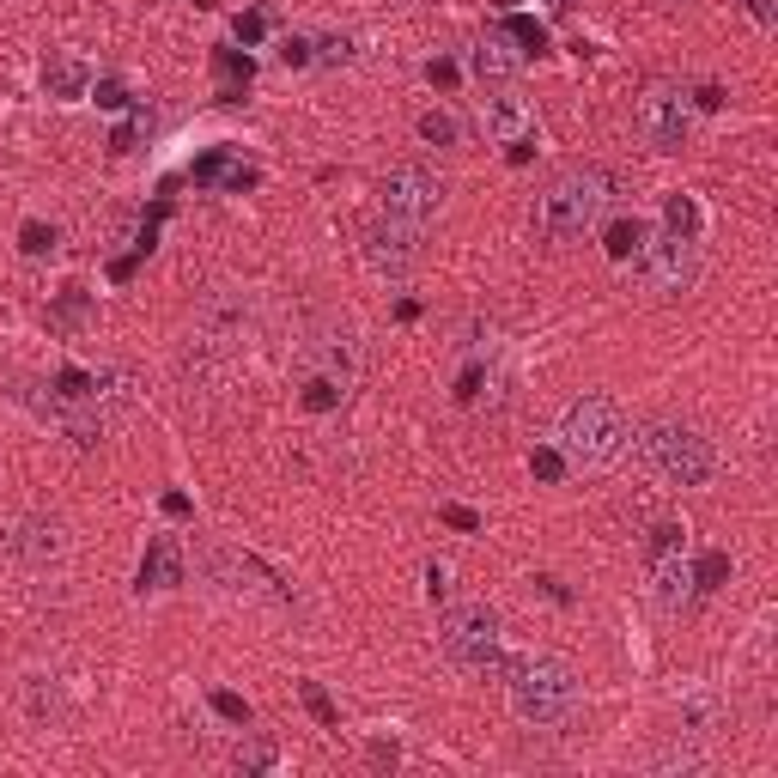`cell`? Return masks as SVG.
<instances>
[{
    "label": "cell",
    "mask_w": 778,
    "mask_h": 778,
    "mask_svg": "<svg viewBox=\"0 0 778 778\" xmlns=\"http://www.w3.org/2000/svg\"><path fill=\"white\" fill-rule=\"evenodd\" d=\"M86 98H92L98 110H128V104H134V98H128V86L116 80V73H104V80H92V92H86Z\"/></svg>",
    "instance_id": "obj_34"
},
{
    "label": "cell",
    "mask_w": 778,
    "mask_h": 778,
    "mask_svg": "<svg viewBox=\"0 0 778 778\" xmlns=\"http://www.w3.org/2000/svg\"><path fill=\"white\" fill-rule=\"evenodd\" d=\"M310 55H317L323 67H341V61H353V37H347V31H329V37H310Z\"/></svg>",
    "instance_id": "obj_32"
},
{
    "label": "cell",
    "mask_w": 778,
    "mask_h": 778,
    "mask_svg": "<svg viewBox=\"0 0 778 778\" xmlns=\"http://www.w3.org/2000/svg\"><path fill=\"white\" fill-rule=\"evenodd\" d=\"M645 572H651V602L663 614H687L699 596H693V560H687V541L675 523H651L645 535Z\"/></svg>",
    "instance_id": "obj_8"
},
{
    "label": "cell",
    "mask_w": 778,
    "mask_h": 778,
    "mask_svg": "<svg viewBox=\"0 0 778 778\" xmlns=\"http://www.w3.org/2000/svg\"><path fill=\"white\" fill-rule=\"evenodd\" d=\"M633 128H639L645 146H657V152H681L687 134H693V98H687V86H675V80H651V86L639 92V104H633Z\"/></svg>",
    "instance_id": "obj_10"
},
{
    "label": "cell",
    "mask_w": 778,
    "mask_h": 778,
    "mask_svg": "<svg viewBox=\"0 0 778 778\" xmlns=\"http://www.w3.org/2000/svg\"><path fill=\"white\" fill-rule=\"evenodd\" d=\"M298 699H304V712L317 718L323 730H341V712H335V699L323 693V681H298Z\"/></svg>",
    "instance_id": "obj_27"
},
{
    "label": "cell",
    "mask_w": 778,
    "mask_h": 778,
    "mask_svg": "<svg viewBox=\"0 0 778 778\" xmlns=\"http://www.w3.org/2000/svg\"><path fill=\"white\" fill-rule=\"evenodd\" d=\"M438 651L469 669V675H505V651H499V614L487 602H450L438 614Z\"/></svg>",
    "instance_id": "obj_5"
},
{
    "label": "cell",
    "mask_w": 778,
    "mask_h": 778,
    "mask_svg": "<svg viewBox=\"0 0 778 778\" xmlns=\"http://www.w3.org/2000/svg\"><path fill=\"white\" fill-rule=\"evenodd\" d=\"M438 517H444L456 535H481V511H469V505H438Z\"/></svg>",
    "instance_id": "obj_38"
},
{
    "label": "cell",
    "mask_w": 778,
    "mask_h": 778,
    "mask_svg": "<svg viewBox=\"0 0 778 778\" xmlns=\"http://www.w3.org/2000/svg\"><path fill=\"white\" fill-rule=\"evenodd\" d=\"M620 177L608 165H566L560 177H548V189L529 207V231L541 244H578L584 231L602 225V213L614 207Z\"/></svg>",
    "instance_id": "obj_1"
},
{
    "label": "cell",
    "mask_w": 778,
    "mask_h": 778,
    "mask_svg": "<svg viewBox=\"0 0 778 778\" xmlns=\"http://www.w3.org/2000/svg\"><path fill=\"white\" fill-rule=\"evenodd\" d=\"M511 43H517V55H548V25L541 19H523V13H505V25H499Z\"/></svg>",
    "instance_id": "obj_24"
},
{
    "label": "cell",
    "mask_w": 778,
    "mask_h": 778,
    "mask_svg": "<svg viewBox=\"0 0 778 778\" xmlns=\"http://www.w3.org/2000/svg\"><path fill=\"white\" fill-rule=\"evenodd\" d=\"M213 73H219V104H244L256 61H250V49H213Z\"/></svg>",
    "instance_id": "obj_19"
},
{
    "label": "cell",
    "mask_w": 778,
    "mask_h": 778,
    "mask_svg": "<svg viewBox=\"0 0 778 778\" xmlns=\"http://www.w3.org/2000/svg\"><path fill=\"white\" fill-rule=\"evenodd\" d=\"M377 201H383L389 219L426 225V219H438V207H444V171H438L432 159H402V165H389V171H383Z\"/></svg>",
    "instance_id": "obj_9"
},
{
    "label": "cell",
    "mask_w": 778,
    "mask_h": 778,
    "mask_svg": "<svg viewBox=\"0 0 778 778\" xmlns=\"http://www.w3.org/2000/svg\"><path fill=\"white\" fill-rule=\"evenodd\" d=\"M663 231H675V238H699V231H706V219H699V201L675 189V195L663 201Z\"/></svg>",
    "instance_id": "obj_22"
},
{
    "label": "cell",
    "mask_w": 778,
    "mask_h": 778,
    "mask_svg": "<svg viewBox=\"0 0 778 778\" xmlns=\"http://www.w3.org/2000/svg\"><path fill=\"white\" fill-rule=\"evenodd\" d=\"M231 37H238L244 49H256V43L268 37V13H262V7H250V13H238V19H231Z\"/></svg>",
    "instance_id": "obj_36"
},
{
    "label": "cell",
    "mask_w": 778,
    "mask_h": 778,
    "mask_svg": "<svg viewBox=\"0 0 778 778\" xmlns=\"http://www.w3.org/2000/svg\"><path fill=\"white\" fill-rule=\"evenodd\" d=\"M189 578V560H183V541L177 535H152L146 554H140V572H134V590L140 596H165Z\"/></svg>",
    "instance_id": "obj_14"
},
{
    "label": "cell",
    "mask_w": 778,
    "mask_h": 778,
    "mask_svg": "<svg viewBox=\"0 0 778 778\" xmlns=\"http://www.w3.org/2000/svg\"><path fill=\"white\" fill-rule=\"evenodd\" d=\"M280 61H286V67H310V61H317V55H310V37H286V43H280Z\"/></svg>",
    "instance_id": "obj_40"
},
{
    "label": "cell",
    "mask_w": 778,
    "mask_h": 778,
    "mask_svg": "<svg viewBox=\"0 0 778 778\" xmlns=\"http://www.w3.org/2000/svg\"><path fill=\"white\" fill-rule=\"evenodd\" d=\"M554 450L566 456V469L602 475V469H614V462L633 450V426H627V414H620L608 396H578L554 420Z\"/></svg>",
    "instance_id": "obj_2"
},
{
    "label": "cell",
    "mask_w": 778,
    "mask_h": 778,
    "mask_svg": "<svg viewBox=\"0 0 778 778\" xmlns=\"http://www.w3.org/2000/svg\"><path fill=\"white\" fill-rule=\"evenodd\" d=\"M481 389H487V359H469V365H462V377H456V402H462V408H475V402H481Z\"/></svg>",
    "instance_id": "obj_33"
},
{
    "label": "cell",
    "mask_w": 778,
    "mask_h": 778,
    "mask_svg": "<svg viewBox=\"0 0 778 778\" xmlns=\"http://www.w3.org/2000/svg\"><path fill=\"white\" fill-rule=\"evenodd\" d=\"M86 317H92V292H86V286H61V298L43 310V323H49L55 335H73Z\"/></svg>",
    "instance_id": "obj_20"
},
{
    "label": "cell",
    "mask_w": 778,
    "mask_h": 778,
    "mask_svg": "<svg viewBox=\"0 0 778 778\" xmlns=\"http://www.w3.org/2000/svg\"><path fill=\"white\" fill-rule=\"evenodd\" d=\"M365 760H371L377 772H396V766H402V748H396V742H371V748H365Z\"/></svg>",
    "instance_id": "obj_39"
},
{
    "label": "cell",
    "mask_w": 778,
    "mask_h": 778,
    "mask_svg": "<svg viewBox=\"0 0 778 778\" xmlns=\"http://www.w3.org/2000/svg\"><path fill=\"white\" fill-rule=\"evenodd\" d=\"M92 61L86 55H73V49H61V55H49L43 61V92L55 98V104H73V98H86L92 92Z\"/></svg>",
    "instance_id": "obj_17"
},
{
    "label": "cell",
    "mask_w": 778,
    "mask_h": 778,
    "mask_svg": "<svg viewBox=\"0 0 778 778\" xmlns=\"http://www.w3.org/2000/svg\"><path fill=\"white\" fill-rule=\"evenodd\" d=\"M748 7H754V19H760V25H772V0H748Z\"/></svg>",
    "instance_id": "obj_47"
},
{
    "label": "cell",
    "mask_w": 778,
    "mask_h": 778,
    "mask_svg": "<svg viewBox=\"0 0 778 778\" xmlns=\"http://www.w3.org/2000/svg\"><path fill=\"white\" fill-rule=\"evenodd\" d=\"M207 706H213V712H219L225 724L250 730V699H244V693H231V687H213V693H207Z\"/></svg>",
    "instance_id": "obj_30"
},
{
    "label": "cell",
    "mask_w": 778,
    "mask_h": 778,
    "mask_svg": "<svg viewBox=\"0 0 778 778\" xmlns=\"http://www.w3.org/2000/svg\"><path fill=\"white\" fill-rule=\"evenodd\" d=\"M152 128H159V116H152L146 104H134V110H128V122H122V128L110 134V152H116V159H122V152H134V146H140V140H146Z\"/></svg>",
    "instance_id": "obj_25"
},
{
    "label": "cell",
    "mask_w": 778,
    "mask_h": 778,
    "mask_svg": "<svg viewBox=\"0 0 778 778\" xmlns=\"http://www.w3.org/2000/svg\"><path fill=\"white\" fill-rule=\"evenodd\" d=\"M426 80H432V86H456V61L432 55V61H426Z\"/></svg>",
    "instance_id": "obj_42"
},
{
    "label": "cell",
    "mask_w": 778,
    "mask_h": 778,
    "mask_svg": "<svg viewBox=\"0 0 778 778\" xmlns=\"http://www.w3.org/2000/svg\"><path fill=\"white\" fill-rule=\"evenodd\" d=\"M146 262V250H128V256H116L110 262V280H134V268Z\"/></svg>",
    "instance_id": "obj_44"
},
{
    "label": "cell",
    "mask_w": 778,
    "mask_h": 778,
    "mask_svg": "<svg viewBox=\"0 0 778 778\" xmlns=\"http://www.w3.org/2000/svg\"><path fill=\"white\" fill-rule=\"evenodd\" d=\"M730 584V554L724 548H706L693 560V596H712V590H724Z\"/></svg>",
    "instance_id": "obj_23"
},
{
    "label": "cell",
    "mask_w": 778,
    "mask_h": 778,
    "mask_svg": "<svg viewBox=\"0 0 778 778\" xmlns=\"http://www.w3.org/2000/svg\"><path fill=\"white\" fill-rule=\"evenodd\" d=\"M505 693H511V712L523 718V724H572L578 718V699H584V687H578V675L560 663V657H511L505 663Z\"/></svg>",
    "instance_id": "obj_3"
},
{
    "label": "cell",
    "mask_w": 778,
    "mask_h": 778,
    "mask_svg": "<svg viewBox=\"0 0 778 778\" xmlns=\"http://www.w3.org/2000/svg\"><path fill=\"white\" fill-rule=\"evenodd\" d=\"M426 596H432V602H444V596H450V566H444V560H432V566H426Z\"/></svg>",
    "instance_id": "obj_41"
},
{
    "label": "cell",
    "mask_w": 778,
    "mask_h": 778,
    "mask_svg": "<svg viewBox=\"0 0 778 778\" xmlns=\"http://www.w3.org/2000/svg\"><path fill=\"white\" fill-rule=\"evenodd\" d=\"M469 67H475L481 92H487V86H517V73H523V55H517V43H511L505 31H487V37L475 43Z\"/></svg>",
    "instance_id": "obj_16"
},
{
    "label": "cell",
    "mask_w": 778,
    "mask_h": 778,
    "mask_svg": "<svg viewBox=\"0 0 778 778\" xmlns=\"http://www.w3.org/2000/svg\"><path fill=\"white\" fill-rule=\"evenodd\" d=\"M426 256V225H408V219H389V213H377L371 225H365V262L377 268V274H389V280H402L414 262Z\"/></svg>",
    "instance_id": "obj_11"
},
{
    "label": "cell",
    "mask_w": 778,
    "mask_h": 778,
    "mask_svg": "<svg viewBox=\"0 0 778 778\" xmlns=\"http://www.w3.org/2000/svg\"><path fill=\"white\" fill-rule=\"evenodd\" d=\"M645 231H651V225H639V219H614V225H608V244H602V250H608L614 262H633V250L645 244Z\"/></svg>",
    "instance_id": "obj_26"
},
{
    "label": "cell",
    "mask_w": 778,
    "mask_h": 778,
    "mask_svg": "<svg viewBox=\"0 0 778 778\" xmlns=\"http://www.w3.org/2000/svg\"><path fill=\"white\" fill-rule=\"evenodd\" d=\"M280 760V748L268 742V736H256V742H238V754H231V766H238V772H268Z\"/></svg>",
    "instance_id": "obj_29"
},
{
    "label": "cell",
    "mask_w": 778,
    "mask_h": 778,
    "mask_svg": "<svg viewBox=\"0 0 778 778\" xmlns=\"http://www.w3.org/2000/svg\"><path fill=\"white\" fill-rule=\"evenodd\" d=\"M651 298H681L699 280V238H675V231H645L633 262H620Z\"/></svg>",
    "instance_id": "obj_7"
},
{
    "label": "cell",
    "mask_w": 778,
    "mask_h": 778,
    "mask_svg": "<svg viewBox=\"0 0 778 778\" xmlns=\"http://www.w3.org/2000/svg\"><path fill=\"white\" fill-rule=\"evenodd\" d=\"M159 511H165V517H177V523H183V517H195L189 493H165V499H159Z\"/></svg>",
    "instance_id": "obj_45"
},
{
    "label": "cell",
    "mask_w": 778,
    "mask_h": 778,
    "mask_svg": "<svg viewBox=\"0 0 778 778\" xmlns=\"http://www.w3.org/2000/svg\"><path fill=\"white\" fill-rule=\"evenodd\" d=\"M7 548H13L25 566H49V560H61V554H67V541H61V529H55V523L31 517V523H19V529L7 535Z\"/></svg>",
    "instance_id": "obj_18"
},
{
    "label": "cell",
    "mask_w": 778,
    "mask_h": 778,
    "mask_svg": "<svg viewBox=\"0 0 778 778\" xmlns=\"http://www.w3.org/2000/svg\"><path fill=\"white\" fill-rule=\"evenodd\" d=\"M529 475H535L541 487H560V481H566V456H560L554 444H535V450H529Z\"/></svg>",
    "instance_id": "obj_28"
},
{
    "label": "cell",
    "mask_w": 778,
    "mask_h": 778,
    "mask_svg": "<svg viewBox=\"0 0 778 778\" xmlns=\"http://www.w3.org/2000/svg\"><path fill=\"white\" fill-rule=\"evenodd\" d=\"M535 590H541V596H548V602H560V608L572 602V590H566L560 578H535Z\"/></svg>",
    "instance_id": "obj_46"
},
{
    "label": "cell",
    "mask_w": 778,
    "mask_h": 778,
    "mask_svg": "<svg viewBox=\"0 0 778 778\" xmlns=\"http://www.w3.org/2000/svg\"><path fill=\"white\" fill-rule=\"evenodd\" d=\"M693 110H724V86H693Z\"/></svg>",
    "instance_id": "obj_43"
},
{
    "label": "cell",
    "mask_w": 778,
    "mask_h": 778,
    "mask_svg": "<svg viewBox=\"0 0 778 778\" xmlns=\"http://www.w3.org/2000/svg\"><path fill=\"white\" fill-rule=\"evenodd\" d=\"M49 675H31V687H25V699H31V718H49V712H61V693L55 687H43Z\"/></svg>",
    "instance_id": "obj_37"
},
{
    "label": "cell",
    "mask_w": 778,
    "mask_h": 778,
    "mask_svg": "<svg viewBox=\"0 0 778 778\" xmlns=\"http://www.w3.org/2000/svg\"><path fill=\"white\" fill-rule=\"evenodd\" d=\"M55 244H61L55 225H43V219H25V225H19V250H25V256H49Z\"/></svg>",
    "instance_id": "obj_31"
},
{
    "label": "cell",
    "mask_w": 778,
    "mask_h": 778,
    "mask_svg": "<svg viewBox=\"0 0 778 778\" xmlns=\"http://www.w3.org/2000/svg\"><path fill=\"white\" fill-rule=\"evenodd\" d=\"M189 183H195V189H213V195H244V189H256V165H244L238 152L213 146V152H201V159L189 165Z\"/></svg>",
    "instance_id": "obj_15"
},
{
    "label": "cell",
    "mask_w": 778,
    "mask_h": 778,
    "mask_svg": "<svg viewBox=\"0 0 778 778\" xmlns=\"http://www.w3.org/2000/svg\"><path fill=\"white\" fill-rule=\"evenodd\" d=\"M541 7H548V13H566V7H572V0H541Z\"/></svg>",
    "instance_id": "obj_48"
},
{
    "label": "cell",
    "mask_w": 778,
    "mask_h": 778,
    "mask_svg": "<svg viewBox=\"0 0 778 778\" xmlns=\"http://www.w3.org/2000/svg\"><path fill=\"white\" fill-rule=\"evenodd\" d=\"M639 456L651 462V475L669 481V487H706L712 469H718L712 444L699 438L693 426H681V420H651L639 432Z\"/></svg>",
    "instance_id": "obj_6"
},
{
    "label": "cell",
    "mask_w": 778,
    "mask_h": 778,
    "mask_svg": "<svg viewBox=\"0 0 778 778\" xmlns=\"http://www.w3.org/2000/svg\"><path fill=\"white\" fill-rule=\"evenodd\" d=\"M195 578H201L207 590L231 596V602H274V608H292L286 578H280L268 560L244 554V548H225V541H201V548H195Z\"/></svg>",
    "instance_id": "obj_4"
},
{
    "label": "cell",
    "mask_w": 778,
    "mask_h": 778,
    "mask_svg": "<svg viewBox=\"0 0 778 778\" xmlns=\"http://www.w3.org/2000/svg\"><path fill=\"white\" fill-rule=\"evenodd\" d=\"M298 371H317V377H335V383L353 389V377H359V341H353V329H341V323L317 329L298 347Z\"/></svg>",
    "instance_id": "obj_12"
},
{
    "label": "cell",
    "mask_w": 778,
    "mask_h": 778,
    "mask_svg": "<svg viewBox=\"0 0 778 778\" xmlns=\"http://www.w3.org/2000/svg\"><path fill=\"white\" fill-rule=\"evenodd\" d=\"M481 128H487V140H499V146L535 140V104H529L517 86H487V98H481Z\"/></svg>",
    "instance_id": "obj_13"
},
{
    "label": "cell",
    "mask_w": 778,
    "mask_h": 778,
    "mask_svg": "<svg viewBox=\"0 0 778 778\" xmlns=\"http://www.w3.org/2000/svg\"><path fill=\"white\" fill-rule=\"evenodd\" d=\"M347 396H353L347 383H335V377H317V371H304V383H298V408H304V414H335Z\"/></svg>",
    "instance_id": "obj_21"
},
{
    "label": "cell",
    "mask_w": 778,
    "mask_h": 778,
    "mask_svg": "<svg viewBox=\"0 0 778 778\" xmlns=\"http://www.w3.org/2000/svg\"><path fill=\"white\" fill-rule=\"evenodd\" d=\"M420 140H426V146H450V140H456V116H450V110H426V116H420Z\"/></svg>",
    "instance_id": "obj_35"
}]
</instances>
